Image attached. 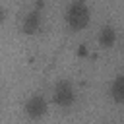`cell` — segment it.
<instances>
[{"label": "cell", "instance_id": "cell-1", "mask_svg": "<svg viewBox=\"0 0 124 124\" xmlns=\"http://www.w3.org/2000/svg\"><path fill=\"white\" fill-rule=\"evenodd\" d=\"M91 21V10L87 4L81 2H72L66 10V25L72 31H83Z\"/></svg>", "mask_w": 124, "mask_h": 124}, {"label": "cell", "instance_id": "cell-4", "mask_svg": "<svg viewBox=\"0 0 124 124\" xmlns=\"http://www.w3.org/2000/svg\"><path fill=\"white\" fill-rule=\"evenodd\" d=\"M41 23H43V16H41V10H31L27 12V16L23 17L21 21V31L25 35H35L39 29H41Z\"/></svg>", "mask_w": 124, "mask_h": 124}, {"label": "cell", "instance_id": "cell-3", "mask_svg": "<svg viewBox=\"0 0 124 124\" xmlns=\"http://www.w3.org/2000/svg\"><path fill=\"white\" fill-rule=\"evenodd\" d=\"M23 112H25V116L29 118V120H41V118H45L46 116V112H48V103H46V99L43 97V95H39V93H35V95H31V97H27V101H25V105H23Z\"/></svg>", "mask_w": 124, "mask_h": 124}, {"label": "cell", "instance_id": "cell-7", "mask_svg": "<svg viewBox=\"0 0 124 124\" xmlns=\"http://www.w3.org/2000/svg\"><path fill=\"white\" fill-rule=\"evenodd\" d=\"M78 56H87V45H79V48H78Z\"/></svg>", "mask_w": 124, "mask_h": 124}, {"label": "cell", "instance_id": "cell-9", "mask_svg": "<svg viewBox=\"0 0 124 124\" xmlns=\"http://www.w3.org/2000/svg\"><path fill=\"white\" fill-rule=\"evenodd\" d=\"M76 2H81V4H87L89 0H76Z\"/></svg>", "mask_w": 124, "mask_h": 124}, {"label": "cell", "instance_id": "cell-2", "mask_svg": "<svg viewBox=\"0 0 124 124\" xmlns=\"http://www.w3.org/2000/svg\"><path fill=\"white\" fill-rule=\"evenodd\" d=\"M76 99H78V93H76L74 83L70 79H58L56 85H54V89H52V101H54V105L60 107V108H70V107H74Z\"/></svg>", "mask_w": 124, "mask_h": 124}, {"label": "cell", "instance_id": "cell-6", "mask_svg": "<svg viewBox=\"0 0 124 124\" xmlns=\"http://www.w3.org/2000/svg\"><path fill=\"white\" fill-rule=\"evenodd\" d=\"M110 99L116 105H122L124 103V76L122 74L114 76V79L110 83Z\"/></svg>", "mask_w": 124, "mask_h": 124}, {"label": "cell", "instance_id": "cell-5", "mask_svg": "<svg viewBox=\"0 0 124 124\" xmlns=\"http://www.w3.org/2000/svg\"><path fill=\"white\" fill-rule=\"evenodd\" d=\"M116 39H118V35H116V29L112 25H103L99 35H97V41H99L101 48H112L116 45Z\"/></svg>", "mask_w": 124, "mask_h": 124}, {"label": "cell", "instance_id": "cell-8", "mask_svg": "<svg viewBox=\"0 0 124 124\" xmlns=\"http://www.w3.org/2000/svg\"><path fill=\"white\" fill-rule=\"evenodd\" d=\"M4 21H6V10L0 6V23H4Z\"/></svg>", "mask_w": 124, "mask_h": 124}]
</instances>
